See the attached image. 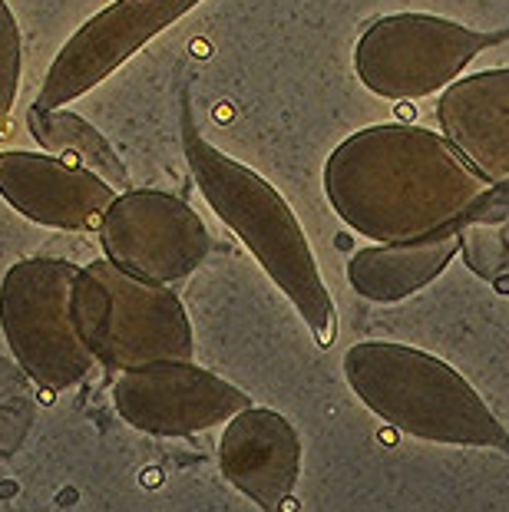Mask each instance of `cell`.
<instances>
[{
  "instance_id": "cell-15",
  "label": "cell",
  "mask_w": 509,
  "mask_h": 512,
  "mask_svg": "<svg viewBox=\"0 0 509 512\" xmlns=\"http://www.w3.org/2000/svg\"><path fill=\"white\" fill-rule=\"evenodd\" d=\"M20 63H24V43H20L17 20L10 14L7 0H0V126H4L10 106H14Z\"/></svg>"
},
{
  "instance_id": "cell-6",
  "label": "cell",
  "mask_w": 509,
  "mask_h": 512,
  "mask_svg": "<svg viewBox=\"0 0 509 512\" xmlns=\"http://www.w3.org/2000/svg\"><path fill=\"white\" fill-rule=\"evenodd\" d=\"M103 252L136 278L169 285L186 278L209 252V232L176 195L153 189L119 192L100 225Z\"/></svg>"
},
{
  "instance_id": "cell-7",
  "label": "cell",
  "mask_w": 509,
  "mask_h": 512,
  "mask_svg": "<svg viewBox=\"0 0 509 512\" xmlns=\"http://www.w3.org/2000/svg\"><path fill=\"white\" fill-rule=\"evenodd\" d=\"M196 4L199 0H116V4L103 7L63 43L34 106L60 110L77 96L90 93L96 83H103L139 47H146Z\"/></svg>"
},
{
  "instance_id": "cell-2",
  "label": "cell",
  "mask_w": 509,
  "mask_h": 512,
  "mask_svg": "<svg viewBox=\"0 0 509 512\" xmlns=\"http://www.w3.org/2000/svg\"><path fill=\"white\" fill-rule=\"evenodd\" d=\"M186 159L205 202L242 238L275 285L295 301L321 347L334 341V304L295 212L258 172L209 146L186 116Z\"/></svg>"
},
{
  "instance_id": "cell-10",
  "label": "cell",
  "mask_w": 509,
  "mask_h": 512,
  "mask_svg": "<svg viewBox=\"0 0 509 512\" xmlns=\"http://www.w3.org/2000/svg\"><path fill=\"white\" fill-rule=\"evenodd\" d=\"M119 407L143 430L192 433L245 407V397L225 380L189 367L186 361H159L123 377Z\"/></svg>"
},
{
  "instance_id": "cell-14",
  "label": "cell",
  "mask_w": 509,
  "mask_h": 512,
  "mask_svg": "<svg viewBox=\"0 0 509 512\" xmlns=\"http://www.w3.org/2000/svg\"><path fill=\"white\" fill-rule=\"evenodd\" d=\"M443 123L460 152L509 129V70L480 73L443 100Z\"/></svg>"
},
{
  "instance_id": "cell-11",
  "label": "cell",
  "mask_w": 509,
  "mask_h": 512,
  "mask_svg": "<svg viewBox=\"0 0 509 512\" xmlns=\"http://www.w3.org/2000/svg\"><path fill=\"white\" fill-rule=\"evenodd\" d=\"M222 466L232 483L268 512H295L291 489L298 483L301 446L278 413L245 410L225 433Z\"/></svg>"
},
{
  "instance_id": "cell-13",
  "label": "cell",
  "mask_w": 509,
  "mask_h": 512,
  "mask_svg": "<svg viewBox=\"0 0 509 512\" xmlns=\"http://www.w3.org/2000/svg\"><path fill=\"white\" fill-rule=\"evenodd\" d=\"M447 255V245L437 248L433 242H400L394 248H384V252H364L351 261V285H357L374 301L404 298L407 291H414L430 275H437Z\"/></svg>"
},
{
  "instance_id": "cell-5",
  "label": "cell",
  "mask_w": 509,
  "mask_h": 512,
  "mask_svg": "<svg viewBox=\"0 0 509 512\" xmlns=\"http://www.w3.org/2000/svg\"><path fill=\"white\" fill-rule=\"evenodd\" d=\"M77 268L53 258L17 261L0 288V321L17 357L37 377L67 384L90 367V351L73 321Z\"/></svg>"
},
{
  "instance_id": "cell-4",
  "label": "cell",
  "mask_w": 509,
  "mask_h": 512,
  "mask_svg": "<svg viewBox=\"0 0 509 512\" xmlns=\"http://www.w3.org/2000/svg\"><path fill=\"white\" fill-rule=\"evenodd\" d=\"M73 321L86 351L106 364L146 367L189 361L192 354L189 318L176 294L116 268L110 258L77 271Z\"/></svg>"
},
{
  "instance_id": "cell-12",
  "label": "cell",
  "mask_w": 509,
  "mask_h": 512,
  "mask_svg": "<svg viewBox=\"0 0 509 512\" xmlns=\"http://www.w3.org/2000/svg\"><path fill=\"white\" fill-rule=\"evenodd\" d=\"M27 129H30V136H34V143L43 152H50V156L96 172V176L103 182H110L116 192L133 189V185H129V169L123 166V159L116 156V149L106 143V136L100 129H93L77 113L30 106Z\"/></svg>"
},
{
  "instance_id": "cell-8",
  "label": "cell",
  "mask_w": 509,
  "mask_h": 512,
  "mask_svg": "<svg viewBox=\"0 0 509 512\" xmlns=\"http://www.w3.org/2000/svg\"><path fill=\"white\" fill-rule=\"evenodd\" d=\"M493 37L470 34L433 17H391L371 27L357 47V73L381 96H420L437 90Z\"/></svg>"
},
{
  "instance_id": "cell-3",
  "label": "cell",
  "mask_w": 509,
  "mask_h": 512,
  "mask_svg": "<svg viewBox=\"0 0 509 512\" xmlns=\"http://www.w3.org/2000/svg\"><path fill=\"white\" fill-rule=\"evenodd\" d=\"M357 397L394 430L427 443L509 453V433L486 400L450 364L417 347L367 341L344 357Z\"/></svg>"
},
{
  "instance_id": "cell-9",
  "label": "cell",
  "mask_w": 509,
  "mask_h": 512,
  "mask_svg": "<svg viewBox=\"0 0 509 512\" xmlns=\"http://www.w3.org/2000/svg\"><path fill=\"white\" fill-rule=\"evenodd\" d=\"M116 195L113 185L96 172L50 152H0V199L30 222L67 232H93L103 225Z\"/></svg>"
},
{
  "instance_id": "cell-1",
  "label": "cell",
  "mask_w": 509,
  "mask_h": 512,
  "mask_svg": "<svg viewBox=\"0 0 509 512\" xmlns=\"http://www.w3.org/2000/svg\"><path fill=\"white\" fill-rule=\"evenodd\" d=\"M341 219L377 242H420L463 212L486 179L460 149L424 129H367L324 169Z\"/></svg>"
}]
</instances>
